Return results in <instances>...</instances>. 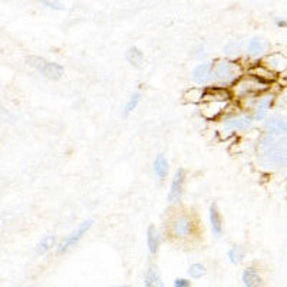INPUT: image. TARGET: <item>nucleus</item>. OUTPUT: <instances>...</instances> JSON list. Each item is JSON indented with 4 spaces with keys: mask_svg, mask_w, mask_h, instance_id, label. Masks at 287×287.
Returning a JSON list of instances; mask_svg holds the SVG:
<instances>
[{
    "mask_svg": "<svg viewBox=\"0 0 287 287\" xmlns=\"http://www.w3.org/2000/svg\"><path fill=\"white\" fill-rule=\"evenodd\" d=\"M257 161L263 168H287V135L266 132L257 146Z\"/></svg>",
    "mask_w": 287,
    "mask_h": 287,
    "instance_id": "obj_1",
    "label": "nucleus"
},
{
    "mask_svg": "<svg viewBox=\"0 0 287 287\" xmlns=\"http://www.w3.org/2000/svg\"><path fill=\"white\" fill-rule=\"evenodd\" d=\"M243 75V68L232 60L221 59L212 65V82L217 84L218 88L232 86Z\"/></svg>",
    "mask_w": 287,
    "mask_h": 287,
    "instance_id": "obj_2",
    "label": "nucleus"
},
{
    "mask_svg": "<svg viewBox=\"0 0 287 287\" xmlns=\"http://www.w3.org/2000/svg\"><path fill=\"white\" fill-rule=\"evenodd\" d=\"M268 86H270V84L262 80L260 78L254 76L252 74H247V75H243L232 85V96L237 100H246V98H250L253 95L264 92L268 89Z\"/></svg>",
    "mask_w": 287,
    "mask_h": 287,
    "instance_id": "obj_3",
    "label": "nucleus"
},
{
    "mask_svg": "<svg viewBox=\"0 0 287 287\" xmlns=\"http://www.w3.org/2000/svg\"><path fill=\"white\" fill-rule=\"evenodd\" d=\"M28 64L34 68V70H38L42 76L48 78V79H60L65 74L64 66H60L59 64H55V62H49L39 56H29Z\"/></svg>",
    "mask_w": 287,
    "mask_h": 287,
    "instance_id": "obj_4",
    "label": "nucleus"
},
{
    "mask_svg": "<svg viewBox=\"0 0 287 287\" xmlns=\"http://www.w3.org/2000/svg\"><path fill=\"white\" fill-rule=\"evenodd\" d=\"M92 227V220H85L82 221L79 226H78L74 230V232H70L69 236H68L66 238L60 243L59 246V248H58V253L62 254V253H66L68 250H70L72 247H75L78 243H79V240L86 234L89 228Z\"/></svg>",
    "mask_w": 287,
    "mask_h": 287,
    "instance_id": "obj_5",
    "label": "nucleus"
},
{
    "mask_svg": "<svg viewBox=\"0 0 287 287\" xmlns=\"http://www.w3.org/2000/svg\"><path fill=\"white\" fill-rule=\"evenodd\" d=\"M192 232V221L186 214H180L171 221V234L176 238H187Z\"/></svg>",
    "mask_w": 287,
    "mask_h": 287,
    "instance_id": "obj_6",
    "label": "nucleus"
},
{
    "mask_svg": "<svg viewBox=\"0 0 287 287\" xmlns=\"http://www.w3.org/2000/svg\"><path fill=\"white\" fill-rule=\"evenodd\" d=\"M184 181H186V171L182 168L177 170V172L174 174V178L171 181L170 186V191H168V201L171 204H177L178 201L181 200L182 196V188H184Z\"/></svg>",
    "mask_w": 287,
    "mask_h": 287,
    "instance_id": "obj_7",
    "label": "nucleus"
},
{
    "mask_svg": "<svg viewBox=\"0 0 287 287\" xmlns=\"http://www.w3.org/2000/svg\"><path fill=\"white\" fill-rule=\"evenodd\" d=\"M253 115L238 114V115H232V116L226 118L222 122V126L226 130H230V131H244L253 124Z\"/></svg>",
    "mask_w": 287,
    "mask_h": 287,
    "instance_id": "obj_8",
    "label": "nucleus"
},
{
    "mask_svg": "<svg viewBox=\"0 0 287 287\" xmlns=\"http://www.w3.org/2000/svg\"><path fill=\"white\" fill-rule=\"evenodd\" d=\"M273 100H274V96H273V95H268V94L260 95L258 98L254 100L253 106H252L254 121H262V120H264L266 116H267V114H268V110L272 108Z\"/></svg>",
    "mask_w": 287,
    "mask_h": 287,
    "instance_id": "obj_9",
    "label": "nucleus"
},
{
    "mask_svg": "<svg viewBox=\"0 0 287 287\" xmlns=\"http://www.w3.org/2000/svg\"><path fill=\"white\" fill-rule=\"evenodd\" d=\"M228 100H202L201 102V114L207 120H216L226 110Z\"/></svg>",
    "mask_w": 287,
    "mask_h": 287,
    "instance_id": "obj_10",
    "label": "nucleus"
},
{
    "mask_svg": "<svg viewBox=\"0 0 287 287\" xmlns=\"http://www.w3.org/2000/svg\"><path fill=\"white\" fill-rule=\"evenodd\" d=\"M266 131L273 135H287V115L274 114L266 121Z\"/></svg>",
    "mask_w": 287,
    "mask_h": 287,
    "instance_id": "obj_11",
    "label": "nucleus"
},
{
    "mask_svg": "<svg viewBox=\"0 0 287 287\" xmlns=\"http://www.w3.org/2000/svg\"><path fill=\"white\" fill-rule=\"evenodd\" d=\"M191 78L197 85H207L210 80H212V64L204 62V64L197 65L192 70Z\"/></svg>",
    "mask_w": 287,
    "mask_h": 287,
    "instance_id": "obj_12",
    "label": "nucleus"
},
{
    "mask_svg": "<svg viewBox=\"0 0 287 287\" xmlns=\"http://www.w3.org/2000/svg\"><path fill=\"white\" fill-rule=\"evenodd\" d=\"M264 66L267 69H270L273 74H280L284 72L287 69V58L280 52L276 54H270L266 56L264 59Z\"/></svg>",
    "mask_w": 287,
    "mask_h": 287,
    "instance_id": "obj_13",
    "label": "nucleus"
},
{
    "mask_svg": "<svg viewBox=\"0 0 287 287\" xmlns=\"http://www.w3.org/2000/svg\"><path fill=\"white\" fill-rule=\"evenodd\" d=\"M243 282L246 287H266L262 276L253 267H247L243 272Z\"/></svg>",
    "mask_w": 287,
    "mask_h": 287,
    "instance_id": "obj_14",
    "label": "nucleus"
},
{
    "mask_svg": "<svg viewBox=\"0 0 287 287\" xmlns=\"http://www.w3.org/2000/svg\"><path fill=\"white\" fill-rule=\"evenodd\" d=\"M210 224L212 234L216 237H220L222 234V220H221V214L218 211L217 204H211L210 206Z\"/></svg>",
    "mask_w": 287,
    "mask_h": 287,
    "instance_id": "obj_15",
    "label": "nucleus"
},
{
    "mask_svg": "<svg viewBox=\"0 0 287 287\" xmlns=\"http://www.w3.org/2000/svg\"><path fill=\"white\" fill-rule=\"evenodd\" d=\"M246 49H247V54L252 56H260L263 55L267 49V44H266L263 39H258V38H253L250 39L247 44H246Z\"/></svg>",
    "mask_w": 287,
    "mask_h": 287,
    "instance_id": "obj_16",
    "label": "nucleus"
},
{
    "mask_svg": "<svg viewBox=\"0 0 287 287\" xmlns=\"http://www.w3.org/2000/svg\"><path fill=\"white\" fill-rule=\"evenodd\" d=\"M146 244H148V250L150 253L155 254L158 252V247H160V234L158 230L155 228V226H150L148 230H146Z\"/></svg>",
    "mask_w": 287,
    "mask_h": 287,
    "instance_id": "obj_17",
    "label": "nucleus"
},
{
    "mask_svg": "<svg viewBox=\"0 0 287 287\" xmlns=\"http://www.w3.org/2000/svg\"><path fill=\"white\" fill-rule=\"evenodd\" d=\"M154 172L160 180H164L168 172V161L164 154H158L154 160Z\"/></svg>",
    "mask_w": 287,
    "mask_h": 287,
    "instance_id": "obj_18",
    "label": "nucleus"
},
{
    "mask_svg": "<svg viewBox=\"0 0 287 287\" xmlns=\"http://www.w3.org/2000/svg\"><path fill=\"white\" fill-rule=\"evenodd\" d=\"M54 246H55V236L50 234V232H48V234H44V237L39 240V243L36 246V253L38 254L48 253Z\"/></svg>",
    "mask_w": 287,
    "mask_h": 287,
    "instance_id": "obj_19",
    "label": "nucleus"
},
{
    "mask_svg": "<svg viewBox=\"0 0 287 287\" xmlns=\"http://www.w3.org/2000/svg\"><path fill=\"white\" fill-rule=\"evenodd\" d=\"M126 60L135 68H140L141 66V64H142L144 60V54L136 48V46H132V48H130L128 50H126Z\"/></svg>",
    "mask_w": 287,
    "mask_h": 287,
    "instance_id": "obj_20",
    "label": "nucleus"
},
{
    "mask_svg": "<svg viewBox=\"0 0 287 287\" xmlns=\"http://www.w3.org/2000/svg\"><path fill=\"white\" fill-rule=\"evenodd\" d=\"M252 75H254V76L260 78L262 80H264V82H267V84H270L272 80H274L276 79V74H273L270 69H267V68L264 66V65H262V66H256L250 72Z\"/></svg>",
    "mask_w": 287,
    "mask_h": 287,
    "instance_id": "obj_21",
    "label": "nucleus"
},
{
    "mask_svg": "<svg viewBox=\"0 0 287 287\" xmlns=\"http://www.w3.org/2000/svg\"><path fill=\"white\" fill-rule=\"evenodd\" d=\"M145 287H164L156 268L151 267L145 274Z\"/></svg>",
    "mask_w": 287,
    "mask_h": 287,
    "instance_id": "obj_22",
    "label": "nucleus"
},
{
    "mask_svg": "<svg viewBox=\"0 0 287 287\" xmlns=\"http://www.w3.org/2000/svg\"><path fill=\"white\" fill-rule=\"evenodd\" d=\"M141 102V92H134L132 95L130 96V100H126L125 104V108H124V116H130L134 110H136V106L140 105Z\"/></svg>",
    "mask_w": 287,
    "mask_h": 287,
    "instance_id": "obj_23",
    "label": "nucleus"
},
{
    "mask_svg": "<svg viewBox=\"0 0 287 287\" xmlns=\"http://www.w3.org/2000/svg\"><path fill=\"white\" fill-rule=\"evenodd\" d=\"M244 248L242 246H232V248L228 250V258H230V262H232V264H240L242 262H243L244 258Z\"/></svg>",
    "mask_w": 287,
    "mask_h": 287,
    "instance_id": "obj_24",
    "label": "nucleus"
},
{
    "mask_svg": "<svg viewBox=\"0 0 287 287\" xmlns=\"http://www.w3.org/2000/svg\"><path fill=\"white\" fill-rule=\"evenodd\" d=\"M204 95H206V90L202 88H191L186 92L184 98H186L188 102L197 104V102H202V100H204Z\"/></svg>",
    "mask_w": 287,
    "mask_h": 287,
    "instance_id": "obj_25",
    "label": "nucleus"
},
{
    "mask_svg": "<svg viewBox=\"0 0 287 287\" xmlns=\"http://www.w3.org/2000/svg\"><path fill=\"white\" fill-rule=\"evenodd\" d=\"M206 273H207V268H206V266L201 264V263H194V264L190 266V268H188V274L192 278H201Z\"/></svg>",
    "mask_w": 287,
    "mask_h": 287,
    "instance_id": "obj_26",
    "label": "nucleus"
},
{
    "mask_svg": "<svg viewBox=\"0 0 287 287\" xmlns=\"http://www.w3.org/2000/svg\"><path fill=\"white\" fill-rule=\"evenodd\" d=\"M42 3L46 4L48 8H50V9H58V10H64L65 9L64 3H60V2H42Z\"/></svg>",
    "mask_w": 287,
    "mask_h": 287,
    "instance_id": "obj_27",
    "label": "nucleus"
},
{
    "mask_svg": "<svg viewBox=\"0 0 287 287\" xmlns=\"http://www.w3.org/2000/svg\"><path fill=\"white\" fill-rule=\"evenodd\" d=\"M172 287H190V280H187V278H176Z\"/></svg>",
    "mask_w": 287,
    "mask_h": 287,
    "instance_id": "obj_28",
    "label": "nucleus"
},
{
    "mask_svg": "<svg viewBox=\"0 0 287 287\" xmlns=\"http://www.w3.org/2000/svg\"><path fill=\"white\" fill-rule=\"evenodd\" d=\"M276 24L280 28H287V19L286 20H276Z\"/></svg>",
    "mask_w": 287,
    "mask_h": 287,
    "instance_id": "obj_29",
    "label": "nucleus"
},
{
    "mask_svg": "<svg viewBox=\"0 0 287 287\" xmlns=\"http://www.w3.org/2000/svg\"><path fill=\"white\" fill-rule=\"evenodd\" d=\"M115 287H130V286H115Z\"/></svg>",
    "mask_w": 287,
    "mask_h": 287,
    "instance_id": "obj_30",
    "label": "nucleus"
}]
</instances>
